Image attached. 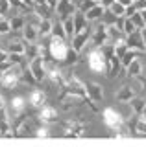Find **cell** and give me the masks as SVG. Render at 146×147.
<instances>
[{"instance_id":"6da1fadb","label":"cell","mask_w":146,"mask_h":147,"mask_svg":"<svg viewBox=\"0 0 146 147\" xmlns=\"http://www.w3.org/2000/svg\"><path fill=\"white\" fill-rule=\"evenodd\" d=\"M68 40L63 39V37H57V35H50V40H48V52H50V57L57 63H63L67 57V52H68Z\"/></svg>"},{"instance_id":"7a4b0ae2","label":"cell","mask_w":146,"mask_h":147,"mask_svg":"<svg viewBox=\"0 0 146 147\" xmlns=\"http://www.w3.org/2000/svg\"><path fill=\"white\" fill-rule=\"evenodd\" d=\"M102 50H104V55H106V74H107L109 79H113V77L118 76V72H120V68H122L120 57L115 53L113 44H104Z\"/></svg>"},{"instance_id":"3957f363","label":"cell","mask_w":146,"mask_h":147,"mask_svg":"<svg viewBox=\"0 0 146 147\" xmlns=\"http://www.w3.org/2000/svg\"><path fill=\"white\" fill-rule=\"evenodd\" d=\"M89 123L83 118H74V119H67L63 123V132L65 136H72V138H81L87 134Z\"/></svg>"},{"instance_id":"277c9868","label":"cell","mask_w":146,"mask_h":147,"mask_svg":"<svg viewBox=\"0 0 146 147\" xmlns=\"http://www.w3.org/2000/svg\"><path fill=\"white\" fill-rule=\"evenodd\" d=\"M22 70L24 68L20 64H13L11 68H8L6 72H2V79H0V86L8 90H13L17 88V85L20 83V77H22Z\"/></svg>"},{"instance_id":"5b68a950","label":"cell","mask_w":146,"mask_h":147,"mask_svg":"<svg viewBox=\"0 0 146 147\" xmlns=\"http://www.w3.org/2000/svg\"><path fill=\"white\" fill-rule=\"evenodd\" d=\"M87 64L93 72L102 74L106 72V55H104L102 48H89L87 53Z\"/></svg>"},{"instance_id":"8992f818","label":"cell","mask_w":146,"mask_h":147,"mask_svg":"<svg viewBox=\"0 0 146 147\" xmlns=\"http://www.w3.org/2000/svg\"><path fill=\"white\" fill-rule=\"evenodd\" d=\"M102 119H104V123L111 129V132L115 131V129H118L122 123L126 121L124 116H122L117 109H113V107H106V109L102 110Z\"/></svg>"},{"instance_id":"52a82bcc","label":"cell","mask_w":146,"mask_h":147,"mask_svg":"<svg viewBox=\"0 0 146 147\" xmlns=\"http://www.w3.org/2000/svg\"><path fill=\"white\" fill-rule=\"evenodd\" d=\"M39 20L41 17L35 15V18H31V20H26L24 28H22V39L28 40V42H37L39 39Z\"/></svg>"},{"instance_id":"ba28073f","label":"cell","mask_w":146,"mask_h":147,"mask_svg":"<svg viewBox=\"0 0 146 147\" xmlns=\"http://www.w3.org/2000/svg\"><path fill=\"white\" fill-rule=\"evenodd\" d=\"M109 42V35H107V24L106 22H100L96 26V30L91 35V46L89 48H102L104 44Z\"/></svg>"},{"instance_id":"9c48e42d","label":"cell","mask_w":146,"mask_h":147,"mask_svg":"<svg viewBox=\"0 0 146 147\" xmlns=\"http://www.w3.org/2000/svg\"><path fill=\"white\" fill-rule=\"evenodd\" d=\"M28 68L31 70L33 77L39 83H43L44 79H46V66H44V57L43 55H37V57L31 59V61L28 63Z\"/></svg>"},{"instance_id":"30bf717a","label":"cell","mask_w":146,"mask_h":147,"mask_svg":"<svg viewBox=\"0 0 146 147\" xmlns=\"http://www.w3.org/2000/svg\"><path fill=\"white\" fill-rule=\"evenodd\" d=\"M91 35H93V30H91V26L87 24V28H85L83 31H80V33H76L74 37H72L70 40V46L76 50V52H83L85 46H87V42H91Z\"/></svg>"},{"instance_id":"8fae6325","label":"cell","mask_w":146,"mask_h":147,"mask_svg":"<svg viewBox=\"0 0 146 147\" xmlns=\"http://www.w3.org/2000/svg\"><path fill=\"white\" fill-rule=\"evenodd\" d=\"M56 11H57V18H59V20H65L67 17H72L76 11H78V6H76L72 0H57Z\"/></svg>"},{"instance_id":"7c38bea8","label":"cell","mask_w":146,"mask_h":147,"mask_svg":"<svg viewBox=\"0 0 146 147\" xmlns=\"http://www.w3.org/2000/svg\"><path fill=\"white\" fill-rule=\"evenodd\" d=\"M39 119L43 123H56L57 121V109L56 107H52V105H48V103H44L43 107L39 109Z\"/></svg>"},{"instance_id":"4fadbf2b","label":"cell","mask_w":146,"mask_h":147,"mask_svg":"<svg viewBox=\"0 0 146 147\" xmlns=\"http://www.w3.org/2000/svg\"><path fill=\"white\" fill-rule=\"evenodd\" d=\"M126 40H128V48H131V50H139V52H144L146 50V42L143 39L141 30H135L133 33L126 35Z\"/></svg>"},{"instance_id":"5bb4252c","label":"cell","mask_w":146,"mask_h":147,"mask_svg":"<svg viewBox=\"0 0 146 147\" xmlns=\"http://www.w3.org/2000/svg\"><path fill=\"white\" fill-rule=\"evenodd\" d=\"M44 103H46V94L41 88H33L28 94V105L31 109H41Z\"/></svg>"},{"instance_id":"9a60e30c","label":"cell","mask_w":146,"mask_h":147,"mask_svg":"<svg viewBox=\"0 0 146 147\" xmlns=\"http://www.w3.org/2000/svg\"><path fill=\"white\" fill-rule=\"evenodd\" d=\"M26 105H28V99L24 98V96H15V98L11 99V105H10V116L15 118L22 114L26 110Z\"/></svg>"},{"instance_id":"2e32d148","label":"cell","mask_w":146,"mask_h":147,"mask_svg":"<svg viewBox=\"0 0 146 147\" xmlns=\"http://www.w3.org/2000/svg\"><path fill=\"white\" fill-rule=\"evenodd\" d=\"M85 86H87V96L93 101H102L104 98V88H102V85H98V83H85Z\"/></svg>"},{"instance_id":"e0dca14e","label":"cell","mask_w":146,"mask_h":147,"mask_svg":"<svg viewBox=\"0 0 146 147\" xmlns=\"http://www.w3.org/2000/svg\"><path fill=\"white\" fill-rule=\"evenodd\" d=\"M115 98H117V101H120V103H130V101L135 98V90L131 88V85H124L115 94Z\"/></svg>"},{"instance_id":"ac0fdd59","label":"cell","mask_w":146,"mask_h":147,"mask_svg":"<svg viewBox=\"0 0 146 147\" xmlns=\"http://www.w3.org/2000/svg\"><path fill=\"white\" fill-rule=\"evenodd\" d=\"M141 55H144V52H139V50H131V48H128V52L120 57V63H122V68H126L128 64H130L131 61H135V59H139ZM126 74V70H124Z\"/></svg>"},{"instance_id":"d6986e66","label":"cell","mask_w":146,"mask_h":147,"mask_svg":"<svg viewBox=\"0 0 146 147\" xmlns=\"http://www.w3.org/2000/svg\"><path fill=\"white\" fill-rule=\"evenodd\" d=\"M124 70H126V76H128V77L135 79L139 74H143V63H141L139 59H135V61H131L130 64H128Z\"/></svg>"},{"instance_id":"ffe728a7","label":"cell","mask_w":146,"mask_h":147,"mask_svg":"<svg viewBox=\"0 0 146 147\" xmlns=\"http://www.w3.org/2000/svg\"><path fill=\"white\" fill-rule=\"evenodd\" d=\"M52 26H54V20L52 18H41L39 20V35L43 37H48V35H52Z\"/></svg>"},{"instance_id":"44dd1931","label":"cell","mask_w":146,"mask_h":147,"mask_svg":"<svg viewBox=\"0 0 146 147\" xmlns=\"http://www.w3.org/2000/svg\"><path fill=\"white\" fill-rule=\"evenodd\" d=\"M24 48H26V40H10L6 46L8 53H24Z\"/></svg>"},{"instance_id":"7402d4cb","label":"cell","mask_w":146,"mask_h":147,"mask_svg":"<svg viewBox=\"0 0 146 147\" xmlns=\"http://www.w3.org/2000/svg\"><path fill=\"white\" fill-rule=\"evenodd\" d=\"M63 22V30H65V33H67V39H68V42L72 40V37H74V15L72 17H67L65 20H61Z\"/></svg>"},{"instance_id":"603a6c76","label":"cell","mask_w":146,"mask_h":147,"mask_svg":"<svg viewBox=\"0 0 146 147\" xmlns=\"http://www.w3.org/2000/svg\"><path fill=\"white\" fill-rule=\"evenodd\" d=\"M130 105H131V112H133V116H141L143 110H144V107H146V101L141 99V98H133L130 101Z\"/></svg>"},{"instance_id":"cb8c5ba5","label":"cell","mask_w":146,"mask_h":147,"mask_svg":"<svg viewBox=\"0 0 146 147\" xmlns=\"http://www.w3.org/2000/svg\"><path fill=\"white\" fill-rule=\"evenodd\" d=\"M113 136L115 138H130L131 136V129L128 125V121H124L118 129H115V131H113Z\"/></svg>"},{"instance_id":"d4e9b609","label":"cell","mask_w":146,"mask_h":147,"mask_svg":"<svg viewBox=\"0 0 146 147\" xmlns=\"http://www.w3.org/2000/svg\"><path fill=\"white\" fill-rule=\"evenodd\" d=\"M10 22H11V31H22V28L26 24V18L24 17H11Z\"/></svg>"},{"instance_id":"484cf974","label":"cell","mask_w":146,"mask_h":147,"mask_svg":"<svg viewBox=\"0 0 146 147\" xmlns=\"http://www.w3.org/2000/svg\"><path fill=\"white\" fill-rule=\"evenodd\" d=\"M78 61H80V52H76V50L70 46V48H68V52H67V57H65V61H63V63H65V64H76Z\"/></svg>"},{"instance_id":"4316f807","label":"cell","mask_w":146,"mask_h":147,"mask_svg":"<svg viewBox=\"0 0 146 147\" xmlns=\"http://www.w3.org/2000/svg\"><path fill=\"white\" fill-rule=\"evenodd\" d=\"M11 33V22L10 17H0V37Z\"/></svg>"},{"instance_id":"83f0119b","label":"cell","mask_w":146,"mask_h":147,"mask_svg":"<svg viewBox=\"0 0 146 147\" xmlns=\"http://www.w3.org/2000/svg\"><path fill=\"white\" fill-rule=\"evenodd\" d=\"M107 9H109V11H111L115 17H124V13H126V6H122V4L117 2V0H115V2H113Z\"/></svg>"},{"instance_id":"f1b7e54d","label":"cell","mask_w":146,"mask_h":147,"mask_svg":"<svg viewBox=\"0 0 146 147\" xmlns=\"http://www.w3.org/2000/svg\"><path fill=\"white\" fill-rule=\"evenodd\" d=\"M20 81H24V83H28V85H39V81L33 77V74H31V70L28 66L22 70V77H20Z\"/></svg>"},{"instance_id":"f546056e","label":"cell","mask_w":146,"mask_h":147,"mask_svg":"<svg viewBox=\"0 0 146 147\" xmlns=\"http://www.w3.org/2000/svg\"><path fill=\"white\" fill-rule=\"evenodd\" d=\"M135 132H137V134H141V136H146V118H143V116L137 118V121H135Z\"/></svg>"},{"instance_id":"4dcf8cb0","label":"cell","mask_w":146,"mask_h":147,"mask_svg":"<svg viewBox=\"0 0 146 147\" xmlns=\"http://www.w3.org/2000/svg\"><path fill=\"white\" fill-rule=\"evenodd\" d=\"M33 136H37V138H48V136H50V129L46 127V123L41 121L39 127L35 129V134H33Z\"/></svg>"},{"instance_id":"1f68e13d","label":"cell","mask_w":146,"mask_h":147,"mask_svg":"<svg viewBox=\"0 0 146 147\" xmlns=\"http://www.w3.org/2000/svg\"><path fill=\"white\" fill-rule=\"evenodd\" d=\"M135 30H137V26L133 24V20H131L130 17H124V28H122V31H124L126 35H130V33H133Z\"/></svg>"},{"instance_id":"d6a6232c","label":"cell","mask_w":146,"mask_h":147,"mask_svg":"<svg viewBox=\"0 0 146 147\" xmlns=\"http://www.w3.org/2000/svg\"><path fill=\"white\" fill-rule=\"evenodd\" d=\"M130 18H131V20H133V24L137 26V30H143V28L146 26V24H144V18H143V15H141V11L133 13V15H131Z\"/></svg>"},{"instance_id":"836d02e7","label":"cell","mask_w":146,"mask_h":147,"mask_svg":"<svg viewBox=\"0 0 146 147\" xmlns=\"http://www.w3.org/2000/svg\"><path fill=\"white\" fill-rule=\"evenodd\" d=\"M10 9H11L10 0H0V17H8Z\"/></svg>"},{"instance_id":"e575fe53","label":"cell","mask_w":146,"mask_h":147,"mask_svg":"<svg viewBox=\"0 0 146 147\" xmlns=\"http://www.w3.org/2000/svg\"><path fill=\"white\" fill-rule=\"evenodd\" d=\"M137 11H139V9H137V6H135V4H131V6H128V7H126L124 17H131V15H133V13H137Z\"/></svg>"},{"instance_id":"d590c367","label":"cell","mask_w":146,"mask_h":147,"mask_svg":"<svg viewBox=\"0 0 146 147\" xmlns=\"http://www.w3.org/2000/svg\"><path fill=\"white\" fill-rule=\"evenodd\" d=\"M135 79H137V81H139V85H141V88H143V90H146V76H144V74H139V76H137V77H135Z\"/></svg>"},{"instance_id":"8d00e7d4","label":"cell","mask_w":146,"mask_h":147,"mask_svg":"<svg viewBox=\"0 0 146 147\" xmlns=\"http://www.w3.org/2000/svg\"><path fill=\"white\" fill-rule=\"evenodd\" d=\"M10 57V53H8V50L6 48H0V63H4L6 59Z\"/></svg>"},{"instance_id":"74e56055","label":"cell","mask_w":146,"mask_h":147,"mask_svg":"<svg viewBox=\"0 0 146 147\" xmlns=\"http://www.w3.org/2000/svg\"><path fill=\"white\" fill-rule=\"evenodd\" d=\"M44 2H46V6L52 7V9H56V6H57V0H44Z\"/></svg>"},{"instance_id":"f35d334b","label":"cell","mask_w":146,"mask_h":147,"mask_svg":"<svg viewBox=\"0 0 146 147\" xmlns=\"http://www.w3.org/2000/svg\"><path fill=\"white\" fill-rule=\"evenodd\" d=\"M117 2H120L122 6L128 7V6H131V4H135V0H117Z\"/></svg>"},{"instance_id":"ab89813d","label":"cell","mask_w":146,"mask_h":147,"mask_svg":"<svg viewBox=\"0 0 146 147\" xmlns=\"http://www.w3.org/2000/svg\"><path fill=\"white\" fill-rule=\"evenodd\" d=\"M141 11V15H143V18H144V24H146V9H139Z\"/></svg>"},{"instance_id":"60d3db41","label":"cell","mask_w":146,"mask_h":147,"mask_svg":"<svg viewBox=\"0 0 146 147\" xmlns=\"http://www.w3.org/2000/svg\"><path fill=\"white\" fill-rule=\"evenodd\" d=\"M143 118H146V107H144V110H143V114H141Z\"/></svg>"},{"instance_id":"b9f144b4","label":"cell","mask_w":146,"mask_h":147,"mask_svg":"<svg viewBox=\"0 0 146 147\" xmlns=\"http://www.w3.org/2000/svg\"><path fill=\"white\" fill-rule=\"evenodd\" d=\"M0 79H2V70H0Z\"/></svg>"},{"instance_id":"7bdbcfd3","label":"cell","mask_w":146,"mask_h":147,"mask_svg":"<svg viewBox=\"0 0 146 147\" xmlns=\"http://www.w3.org/2000/svg\"><path fill=\"white\" fill-rule=\"evenodd\" d=\"M144 55H146V50H144Z\"/></svg>"}]
</instances>
